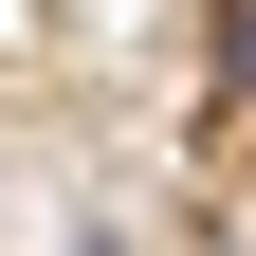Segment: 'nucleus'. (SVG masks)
<instances>
[{
	"label": "nucleus",
	"mask_w": 256,
	"mask_h": 256,
	"mask_svg": "<svg viewBox=\"0 0 256 256\" xmlns=\"http://www.w3.org/2000/svg\"><path fill=\"white\" fill-rule=\"evenodd\" d=\"M202 110H220V146H256V0L202 18Z\"/></svg>",
	"instance_id": "1"
}]
</instances>
